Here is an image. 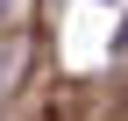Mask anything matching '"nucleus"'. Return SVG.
<instances>
[{
	"label": "nucleus",
	"instance_id": "1",
	"mask_svg": "<svg viewBox=\"0 0 128 121\" xmlns=\"http://www.w3.org/2000/svg\"><path fill=\"white\" fill-rule=\"evenodd\" d=\"M114 50H121V57H128V28H121V43H114Z\"/></svg>",
	"mask_w": 128,
	"mask_h": 121
}]
</instances>
